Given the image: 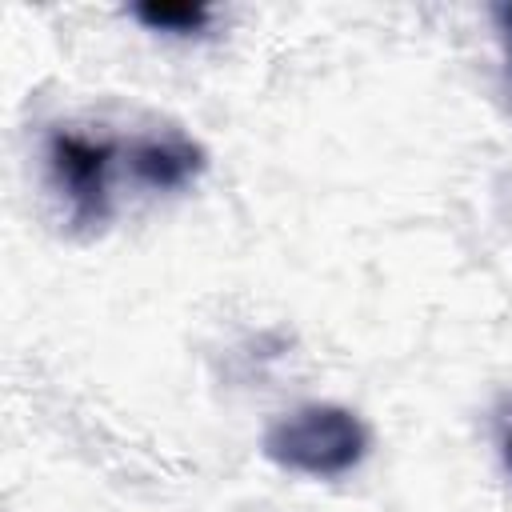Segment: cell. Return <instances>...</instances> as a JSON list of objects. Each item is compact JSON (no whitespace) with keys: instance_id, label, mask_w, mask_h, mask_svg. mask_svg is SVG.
Wrapping results in <instances>:
<instances>
[{"instance_id":"3","label":"cell","mask_w":512,"mask_h":512,"mask_svg":"<svg viewBox=\"0 0 512 512\" xmlns=\"http://www.w3.org/2000/svg\"><path fill=\"white\" fill-rule=\"evenodd\" d=\"M128 172L136 184L152 188V192H176L184 184H192L204 168H208V152L188 140V136H140L124 148Z\"/></svg>"},{"instance_id":"5","label":"cell","mask_w":512,"mask_h":512,"mask_svg":"<svg viewBox=\"0 0 512 512\" xmlns=\"http://www.w3.org/2000/svg\"><path fill=\"white\" fill-rule=\"evenodd\" d=\"M500 456H504V464H508V472H512V428L500 436Z\"/></svg>"},{"instance_id":"1","label":"cell","mask_w":512,"mask_h":512,"mask_svg":"<svg viewBox=\"0 0 512 512\" xmlns=\"http://www.w3.org/2000/svg\"><path fill=\"white\" fill-rule=\"evenodd\" d=\"M368 428L352 408L340 404H304L268 424L260 448L264 456L300 476L332 480L352 472L368 456Z\"/></svg>"},{"instance_id":"2","label":"cell","mask_w":512,"mask_h":512,"mask_svg":"<svg viewBox=\"0 0 512 512\" xmlns=\"http://www.w3.org/2000/svg\"><path fill=\"white\" fill-rule=\"evenodd\" d=\"M124 156L116 140H92L68 128L48 136V172L60 196L68 200V220L80 232L100 228L112 216V164Z\"/></svg>"},{"instance_id":"6","label":"cell","mask_w":512,"mask_h":512,"mask_svg":"<svg viewBox=\"0 0 512 512\" xmlns=\"http://www.w3.org/2000/svg\"><path fill=\"white\" fill-rule=\"evenodd\" d=\"M500 16H504V24H508V32H512V8H504Z\"/></svg>"},{"instance_id":"4","label":"cell","mask_w":512,"mask_h":512,"mask_svg":"<svg viewBox=\"0 0 512 512\" xmlns=\"http://www.w3.org/2000/svg\"><path fill=\"white\" fill-rule=\"evenodd\" d=\"M132 16H136L144 28H152V32H172V36H192V32H200V28L212 20V12H208L204 4H136Z\"/></svg>"}]
</instances>
